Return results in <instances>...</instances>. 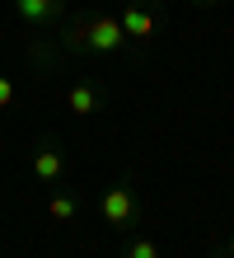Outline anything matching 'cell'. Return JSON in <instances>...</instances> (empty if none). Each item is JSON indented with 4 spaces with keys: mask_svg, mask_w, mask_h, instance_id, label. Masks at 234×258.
Segmentation results:
<instances>
[{
    "mask_svg": "<svg viewBox=\"0 0 234 258\" xmlns=\"http://www.w3.org/2000/svg\"><path fill=\"white\" fill-rule=\"evenodd\" d=\"M215 258H234V230L225 235V244H220V249H215Z\"/></svg>",
    "mask_w": 234,
    "mask_h": 258,
    "instance_id": "obj_10",
    "label": "cell"
},
{
    "mask_svg": "<svg viewBox=\"0 0 234 258\" xmlns=\"http://www.w3.org/2000/svg\"><path fill=\"white\" fill-rule=\"evenodd\" d=\"M14 99H19L14 80H10V75H0V113H5V108H14Z\"/></svg>",
    "mask_w": 234,
    "mask_h": 258,
    "instance_id": "obj_9",
    "label": "cell"
},
{
    "mask_svg": "<svg viewBox=\"0 0 234 258\" xmlns=\"http://www.w3.org/2000/svg\"><path fill=\"white\" fill-rule=\"evenodd\" d=\"M103 103H108V94H103V85H99V80H75V85L66 89V108H70L75 117H94V113H103Z\"/></svg>",
    "mask_w": 234,
    "mask_h": 258,
    "instance_id": "obj_6",
    "label": "cell"
},
{
    "mask_svg": "<svg viewBox=\"0 0 234 258\" xmlns=\"http://www.w3.org/2000/svg\"><path fill=\"white\" fill-rule=\"evenodd\" d=\"M28 169H33V178L47 183V188H56L61 178H66V155H61V141H56V136H38L33 155H28Z\"/></svg>",
    "mask_w": 234,
    "mask_h": 258,
    "instance_id": "obj_4",
    "label": "cell"
},
{
    "mask_svg": "<svg viewBox=\"0 0 234 258\" xmlns=\"http://www.w3.org/2000/svg\"><path fill=\"white\" fill-rule=\"evenodd\" d=\"M131 42L127 33H122V24H117V14H89V28H85V56H117V52H127Z\"/></svg>",
    "mask_w": 234,
    "mask_h": 258,
    "instance_id": "obj_3",
    "label": "cell"
},
{
    "mask_svg": "<svg viewBox=\"0 0 234 258\" xmlns=\"http://www.w3.org/2000/svg\"><path fill=\"white\" fill-rule=\"evenodd\" d=\"M197 5H201V10H206V5H215V0H197Z\"/></svg>",
    "mask_w": 234,
    "mask_h": 258,
    "instance_id": "obj_11",
    "label": "cell"
},
{
    "mask_svg": "<svg viewBox=\"0 0 234 258\" xmlns=\"http://www.w3.org/2000/svg\"><path fill=\"white\" fill-rule=\"evenodd\" d=\"M99 216L113 225V230H131V225L140 221V197H136V178H131V174H122L113 188H103Z\"/></svg>",
    "mask_w": 234,
    "mask_h": 258,
    "instance_id": "obj_1",
    "label": "cell"
},
{
    "mask_svg": "<svg viewBox=\"0 0 234 258\" xmlns=\"http://www.w3.org/2000/svg\"><path fill=\"white\" fill-rule=\"evenodd\" d=\"M14 14L28 33H47L66 19V0H14Z\"/></svg>",
    "mask_w": 234,
    "mask_h": 258,
    "instance_id": "obj_5",
    "label": "cell"
},
{
    "mask_svg": "<svg viewBox=\"0 0 234 258\" xmlns=\"http://www.w3.org/2000/svg\"><path fill=\"white\" fill-rule=\"evenodd\" d=\"M122 258H160V244H154L150 235H131L127 244H122Z\"/></svg>",
    "mask_w": 234,
    "mask_h": 258,
    "instance_id": "obj_8",
    "label": "cell"
},
{
    "mask_svg": "<svg viewBox=\"0 0 234 258\" xmlns=\"http://www.w3.org/2000/svg\"><path fill=\"white\" fill-rule=\"evenodd\" d=\"M117 24H122V33H127L131 47H150V42L160 38V5H154V0H127V5L117 10Z\"/></svg>",
    "mask_w": 234,
    "mask_h": 258,
    "instance_id": "obj_2",
    "label": "cell"
},
{
    "mask_svg": "<svg viewBox=\"0 0 234 258\" xmlns=\"http://www.w3.org/2000/svg\"><path fill=\"white\" fill-rule=\"evenodd\" d=\"M47 216L52 221H75L80 216V192L75 188H56L52 197H47Z\"/></svg>",
    "mask_w": 234,
    "mask_h": 258,
    "instance_id": "obj_7",
    "label": "cell"
}]
</instances>
